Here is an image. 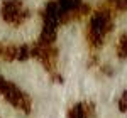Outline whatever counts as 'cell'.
<instances>
[{"mask_svg":"<svg viewBox=\"0 0 127 118\" xmlns=\"http://www.w3.org/2000/svg\"><path fill=\"white\" fill-rule=\"evenodd\" d=\"M119 110L127 113V89L120 95V98H119Z\"/></svg>","mask_w":127,"mask_h":118,"instance_id":"obj_2","label":"cell"},{"mask_svg":"<svg viewBox=\"0 0 127 118\" xmlns=\"http://www.w3.org/2000/svg\"><path fill=\"white\" fill-rule=\"evenodd\" d=\"M95 113V106L87 101H80L68 110V118H92Z\"/></svg>","mask_w":127,"mask_h":118,"instance_id":"obj_1","label":"cell"}]
</instances>
